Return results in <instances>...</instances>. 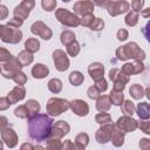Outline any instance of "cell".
<instances>
[{"mask_svg": "<svg viewBox=\"0 0 150 150\" xmlns=\"http://www.w3.org/2000/svg\"><path fill=\"white\" fill-rule=\"evenodd\" d=\"M87 94H88V96H89V98H91V100H96L100 95H101V91L95 87V86H91L89 89H88V91H87Z\"/></svg>", "mask_w": 150, "mask_h": 150, "instance_id": "cell-45", "label": "cell"}, {"mask_svg": "<svg viewBox=\"0 0 150 150\" xmlns=\"http://www.w3.org/2000/svg\"><path fill=\"white\" fill-rule=\"evenodd\" d=\"M144 64L143 61H138V60H134V62H128L125 63L122 68H121V73L130 76V75H136V74H141L144 70Z\"/></svg>", "mask_w": 150, "mask_h": 150, "instance_id": "cell-13", "label": "cell"}, {"mask_svg": "<svg viewBox=\"0 0 150 150\" xmlns=\"http://www.w3.org/2000/svg\"><path fill=\"white\" fill-rule=\"evenodd\" d=\"M14 115L16 117H20V118H28L29 117V111H28V108L25 105H19L15 110H14Z\"/></svg>", "mask_w": 150, "mask_h": 150, "instance_id": "cell-37", "label": "cell"}, {"mask_svg": "<svg viewBox=\"0 0 150 150\" xmlns=\"http://www.w3.org/2000/svg\"><path fill=\"white\" fill-rule=\"evenodd\" d=\"M141 14H142V16H143V18L148 19V18L150 16V8H145V9H144V11H143Z\"/></svg>", "mask_w": 150, "mask_h": 150, "instance_id": "cell-57", "label": "cell"}, {"mask_svg": "<svg viewBox=\"0 0 150 150\" xmlns=\"http://www.w3.org/2000/svg\"><path fill=\"white\" fill-rule=\"evenodd\" d=\"M55 18L59 20V22H61L67 27H76L80 25V18L76 14H73L64 8L56 9Z\"/></svg>", "mask_w": 150, "mask_h": 150, "instance_id": "cell-5", "label": "cell"}, {"mask_svg": "<svg viewBox=\"0 0 150 150\" xmlns=\"http://www.w3.org/2000/svg\"><path fill=\"white\" fill-rule=\"evenodd\" d=\"M11 57H12V54H11L7 49L0 47V62H6V61H8Z\"/></svg>", "mask_w": 150, "mask_h": 150, "instance_id": "cell-48", "label": "cell"}, {"mask_svg": "<svg viewBox=\"0 0 150 150\" xmlns=\"http://www.w3.org/2000/svg\"><path fill=\"white\" fill-rule=\"evenodd\" d=\"M63 2H68V1H70V0H62Z\"/></svg>", "mask_w": 150, "mask_h": 150, "instance_id": "cell-60", "label": "cell"}, {"mask_svg": "<svg viewBox=\"0 0 150 150\" xmlns=\"http://www.w3.org/2000/svg\"><path fill=\"white\" fill-rule=\"evenodd\" d=\"M96 109L101 112H105L110 109L111 107V102H110V98L108 95H100L97 98H96Z\"/></svg>", "mask_w": 150, "mask_h": 150, "instance_id": "cell-21", "label": "cell"}, {"mask_svg": "<svg viewBox=\"0 0 150 150\" xmlns=\"http://www.w3.org/2000/svg\"><path fill=\"white\" fill-rule=\"evenodd\" d=\"M41 5L46 12H52L56 8V0H42Z\"/></svg>", "mask_w": 150, "mask_h": 150, "instance_id": "cell-40", "label": "cell"}, {"mask_svg": "<svg viewBox=\"0 0 150 150\" xmlns=\"http://www.w3.org/2000/svg\"><path fill=\"white\" fill-rule=\"evenodd\" d=\"M1 28H2V25H0V33H1Z\"/></svg>", "mask_w": 150, "mask_h": 150, "instance_id": "cell-61", "label": "cell"}, {"mask_svg": "<svg viewBox=\"0 0 150 150\" xmlns=\"http://www.w3.org/2000/svg\"><path fill=\"white\" fill-rule=\"evenodd\" d=\"M1 149H2V142L0 141V150H1Z\"/></svg>", "mask_w": 150, "mask_h": 150, "instance_id": "cell-59", "label": "cell"}, {"mask_svg": "<svg viewBox=\"0 0 150 150\" xmlns=\"http://www.w3.org/2000/svg\"><path fill=\"white\" fill-rule=\"evenodd\" d=\"M53 60H54V64L56 70L59 71H64L68 69L69 67V59L67 56V54L61 50V49H56L53 53Z\"/></svg>", "mask_w": 150, "mask_h": 150, "instance_id": "cell-11", "label": "cell"}, {"mask_svg": "<svg viewBox=\"0 0 150 150\" xmlns=\"http://www.w3.org/2000/svg\"><path fill=\"white\" fill-rule=\"evenodd\" d=\"M25 95H26V90H25V87L22 84H18L16 87L13 88V90L7 95V98L9 100L11 104L13 103H16L21 100L25 98Z\"/></svg>", "mask_w": 150, "mask_h": 150, "instance_id": "cell-19", "label": "cell"}, {"mask_svg": "<svg viewBox=\"0 0 150 150\" xmlns=\"http://www.w3.org/2000/svg\"><path fill=\"white\" fill-rule=\"evenodd\" d=\"M90 27V29H93V30H101V29H103V27H104V22H103V20L102 19H100V18H95L94 19V21L91 22V25L89 26Z\"/></svg>", "mask_w": 150, "mask_h": 150, "instance_id": "cell-42", "label": "cell"}, {"mask_svg": "<svg viewBox=\"0 0 150 150\" xmlns=\"http://www.w3.org/2000/svg\"><path fill=\"white\" fill-rule=\"evenodd\" d=\"M25 48L26 50H28L29 53H36L40 49V42L38 39L35 38H29L26 42H25Z\"/></svg>", "mask_w": 150, "mask_h": 150, "instance_id": "cell-27", "label": "cell"}, {"mask_svg": "<svg viewBox=\"0 0 150 150\" xmlns=\"http://www.w3.org/2000/svg\"><path fill=\"white\" fill-rule=\"evenodd\" d=\"M0 71H1V67H0Z\"/></svg>", "mask_w": 150, "mask_h": 150, "instance_id": "cell-63", "label": "cell"}, {"mask_svg": "<svg viewBox=\"0 0 150 150\" xmlns=\"http://www.w3.org/2000/svg\"><path fill=\"white\" fill-rule=\"evenodd\" d=\"M16 59L19 60V62L21 63V66L25 67V66H28V64H30V63L33 62L34 56H33L32 53H29L28 50H22V52L19 53V55H18Z\"/></svg>", "mask_w": 150, "mask_h": 150, "instance_id": "cell-25", "label": "cell"}, {"mask_svg": "<svg viewBox=\"0 0 150 150\" xmlns=\"http://www.w3.org/2000/svg\"><path fill=\"white\" fill-rule=\"evenodd\" d=\"M109 0H93V4H95L98 7H105Z\"/></svg>", "mask_w": 150, "mask_h": 150, "instance_id": "cell-56", "label": "cell"}, {"mask_svg": "<svg viewBox=\"0 0 150 150\" xmlns=\"http://www.w3.org/2000/svg\"><path fill=\"white\" fill-rule=\"evenodd\" d=\"M96 82V84H95V87L101 91V93H104L105 90H107V88H108V84H107V81L102 77V79H100V80H97V81H95Z\"/></svg>", "mask_w": 150, "mask_h": 150, "instance_id": "cell-46", "label": "cell"}, {"mask_svg": "<svg viewBox=\"0 0 150 150\" xmlns=\"http://www.w3.org/2000/svg\"><path fill=\"white\" fill-rule=\"evenodd\" d=\"M88 142H89V136L84 132H81L75 137V145L77 149H84L88 145Z\"/></svg>", "mask_w": 150, "mask_h": 150, "instance_id": "cell-29", "label": "cell"}, {"mask_svg": "<svg viewBox=\"0 0 150 150\" xmlns=\"http://www.w3.org/2000/svg\"><path fill=\"white\" fill-rule=\"evenodd\" d=\"M135 112H137V115L141 120H149V117H150V105H149V103L148 102L138 103Z\"/></svg>", "mask_w": 150, "mask_h": 150, "instance_id": "cell-23", "label": "cell"}, {"mask_svg": "<svg viewBox=\"0 0 150 150\" xmlns=\"http://www.w3.org/2000/svg\"><path fill=\"white\" fill-rule=\"evenodd\" d=\"M95 16L93 14H86L82 16V19H80V25L84 26V27H89L91 25V22L94 21Z\"/></svg>", "mask_w": 150, "mask_h": 150, "instance_id": "cell-44", "label": "cell"}, {"mask_svg": "<svg viewBox=\"0 0 150 150\" xmlns=\"http://www.w3.org/2000/svg\"><path fill=\"white\" fill-rule=\"evenodd\" d=\"M83 80H84V76L80 71H71L70 75H69V82L73 86H80V84H82Z\"/></svg>", "mask_w": 150, "mask_h": 150, "instance_id": "cell-32", "label": "cell"}, {"mask_svg": "<svg viewBox=\"0 0 150 150\" xmlns=\"http://www.w3.org/2000/svg\"><path fill=\"white\" fill-rule=\"evenodd\" d=\"M137 128H139L141 131H143L146 135L150 134V122L148 120H142L141 122H137Z\"/></svg>", "mask_w": 150, "mask_h": 150, "instance_id": "cell-43", "label": "cell"}, {"mask_svg": "<svg viewBox=\"0 0 150 150\" xmlns=\"http://www.w3.org/2000/svg\"><path fill=\"white\" fill-rule=\"evenodd\" d=\"M54 120L47 114H36L28 118V135L35 142H43L50 137Z\"/></svg>", "mask_w": 150, "mask_h": 150, "instance_id": "cell-1", "label": "cell"}, {"mask_svg": "<svg viewBox=\"0 0 150 150\" xmlns=\"http://www.w3.org/2000/svg\"><path fill=\"white\" fill-rule=\"evenodd\" d=\"M7 15H8V9H7V7L4 6V5H0V20L6 19Z\"/></svg>", "mask_w": 150, "mask_h": 150, "instance_id": "cell-53", "label": "cell"}, {"mask_svg": "<svg viewBox=\"0 0 150 150\" xmlns=\"http://www.w3.org/2000/svg\"><path fill=\"white\" fill-rule=\"evenodd\" d=\"M144 6V0H132L131 1V8L134 12H139Z\"/></svg>", "mask_w": 150, "mask_h": 150, "instance_id": "cell-47", "label": "cell"}, {"mask_svg": "<svg viewBox=\"0 0 150 150\" xmlns=\"http://www.w3.org/2000/svg\"><path fill=\"white\" fill-rule=\"evenodd\" d=\"M12 80H13L16 84H25L26 81H27V76L25 75V73H22V71L19 70V71H16V73L13 75Z\"/></svg>", "mask_w": 150, "mask_h": 150, "instance_id": "cell-39", "label": "cell"}, {"mask_svg": "<svg viewBox=\"0 0 150 150\" xmlns=\"http://www.w3.org/2000/svg\"><path fill=\"white\" fill-rule=\"evenodd\" d=\"M26 148H28V149H34V146H32L30 144H22V145H21V149H26Z\"/></svg>", "mask_w": 150, "mask_h": 150, "instance_id": "cell-58", "label": "cell"}, {"mask_svg": "<svg viewBox=\"0 0 150 150\" xmlns=\"http://www.w3.org/2000/svg\"><path fill=\"white\" fill-rule=\"evenodd\" d=\"M110 141L112 142V144H114L115 146H121V145H123V143H124V132H123L122 130H120L118 128L115 127Z\"/></svg>", "mask_w": 150, "mask_h": 150, "instance_id": "cell-24", "label": "cell"}, {"mask_svg": "<svg viewBox=\"0 0 150 150\" xmlns=\"http://www.w3.org/2000/svg\"><path fill=\"white\" fill-rule=\"evenodd\" d=\"M95 120L98 124H105V123H110L111 122V116L107 112H100L95 116Z\"/></svg>", "mask_w": 150, "mask_h": 150, "instance_id": "cell-38", "label": "cell"}, {"mask_svg": "<svg viewBox=\"0 0 150 150\" xmlns=\"http://www.w3.org/2000/svg\"><path fill=\"white\" fill-rule=\"evenodd\" d=\"M109 79L114 82V90H117V91H123L125 84L129 82V76L124 75L121 73L120 69L117 68H112L110 71H109Z\"/></svg>", "mask_w": 150, "mask_h": 150, "instance_id": "cell-6", "label": "cell"}, {"mask_svg": "<svg viewBox=\"0 0 150 150\" xmlns=\"http://www.w3.org/2000/svg\"><path fill=\"white\" fill-rule=\"evenodd\" d=\"M47 149H62V144L59 138H47Z\"/></svg>", "mask_w": 150, "mask_h": 150, "instance_id": "cell-41", "label": "cell"}, {"mask_svg": "<svg viewBox=\"0 0 150 150\" xmlns=\"http://www.w3.org/2000/svg\"><path fill=\"white\" fill-rule=\"evenodd\" d=\"M1 137H2V141L6 143V145L8 148H14L18 143V136L15 134V131L12 129V128H6L1 131Z\"/></svg>", "mask_w": 150, "mask_h": 150, "instance_id": "cell-18", "label": "cell"}, {"mask_svg": "<svg viewBox=\"0 0 150 150\" xmlns=\"http://www.w3.org/2000/svg\"><path fill=\"white\" fill-rule=\"evenodd\" d=\"M69 107H70V104L67 100L59 98V97H52L48 100L46 109L49 115L57 116V115H61L62 112H64L67 109H69Z\"/></svg>", "mask_w": 150, "mask_h": 150, "instance_id": "cell-3", "label": "cell"}, {"mask_svg": "<svg viewBox=\"0 0 150 150\" xmlns=\"http://www.w3.org/2000/svg\"><path fill=\"white\" fill-rule=\"evenodd\" d=\"M30 32L40 38H42L43 40H49L53 35V32L50 30L49 27H47L42 21H36L30 27Z\"/></svg>", "mask_w": 150, "mask_h": 150, "instance_id": "cell-14", "label": "cell"}, {"mask_svg": "<svg viewBox=\"0 0 150 150\" xmlns=\"http://www.w3.org/2000/svg\"><path fill=\"white\" fill-rule=\"evenodd\" d=\"M11 105V102L7 97H0V110H5Z\"/></svg>", "mask_w": 150, "mask_h": 150, "instance_id": "cell-52", "label": "cell"}, {"mask_svg": "<svg viewBox=\"0 0 150 150\" xmlns=\"http://www.w3.org/2000/svg\"><path fill=\"white\" fill-rule=\"evenodd\" d=\"M26 107L28 108L29 117H32V116H34V115L39 114V111H40V109H41V107H40L39 102H38V101H35V100H28V101L26 102ZM29 117H28V118H29Z\"/></svg>", "mask_w": 150, "mask_h": 150, "instance_id": "cell-30", "label": "cell"}, {"mask_svg": "<svg viewBox=\"0 0 150 150\" xmlns=\"http://www.w3.org/2000/svg\"><path fill=\"white\" fill-rule=\"evenodd\" d=\"M69 130H70V127H69V124H68L67 122H64V121H59V122H56L55 124H53L50 136L60 139V138L63 137L66 134H68Z\"/></svg>", "mask_w": 150, "mask_h": 150, "instance_id": "cell-16", "label": "cell"}, {"mask_svg": "<svg viewBox=\"0 0 150 150\" xmlns=\"http://www.w3.org/2000/svg\"><path fill=\"white\" fill-rule=\"evenodd\" d=\"M139 148L143 150H149L150 149V139L149 138H142L139 141Z\"/></svg>", "mask_w": 150, "mask_h": 150, "instance_id": "cell-51", "label": "cell"}, {"mask_svg": "<svg viewBox=\"0 0 150 150\" xmlns=\"http://www.w3.org/2000/svg\"><path fill=\"white\" fill-rule=\"evenodd\" d=\"M34 6H35V1L34 0H23L19 6L15 7L13 14H14L15 18L25 20L29 15V13L34 8Z\"/></svg>", "mask_w": 150, "mask_h": 150, "instance_id": "cell-10", "label": "cell"}, {"mask_svg": "<svg viewBox=\"0 0 150 150\" xmlns=\"http://www.w3.org/2000/svg\"><path fill=\"white\" fill-rule=\"evenodd\" d=\"M7 125H8V120H7V117L0 116V132H1L4 129H6Z\"/></svg>", "mask_w": 150, "mask_h": 150, "instance_id": "cell-54", "label": "cell"}, {"mask_svg": "<svg viewBox=\"0 0 150 150\" xmlns=\"http://www.w3.org/2000/svg\"><path fill=\"white\" fill-rule=\"evenodd\" d=\"M121 107H122L123 114H125V115H128V116H132V115L135 114V111H136L135 104H134L131 101H129V100L123 101V103L121 104Z\"/></svg>", "mask_w": 150, "mask_h": 150, "instance_id": "cell-31", "label": "cell"}, {"mask_svg": "<svg viewBox=\"0 0 150 150\" xmlns=\"http://www.w3.org/2000/svg\"><path fill=\"white\" fill-rule=\"evenodd\" d=\"M115 127L118 128L120 130H122L123 132H132L137 129V121L134 120L131 116L124 115L117 120Z\"/></svg>", "mask_w": 150, "mask_h": 150, "instance_id": "cell-9", "label": "cell"}, {"mask_svg": "<svg viewBox=\"0 0 150 150\" xmlns=\"http://www.w3.org/2000/svg\"><path fill=\"white\" fill-rule=\"evenodd\" d=\"M129 93H130V95H131L132 98H135V100H141V98L144 96V88H143L141 84L135 83V84H132V86L130 87Z\"/></svg>", "mask_w": 150, "mask_h": 150, "instance_id": "cell-26", "label": "cell"}, {"mask_svg": "<svg viewBox=\"0 0 150 150\" xmlns=\"http://www.w3.org/2000/svg\"><path fill=\"white\" fill-rule=\"evenodd\" d=\"M21 68H22V66H21V63L19 62V60L15 59V57H11L8 61L5 62V64H4L2 69H1V73H2V76H4V77H6V79H12L13 75H14L16 71H19Z\"/></svg>", "mask_w": 150, "mask_h": 150, "instance_id": "cell-8", "label": "cell"}, {"mask_svg": "<svg viewBox=\"0 0 150 150\" xmlns=\"http://www.w3.org/2000/svg\"><path fill=\"white\" fill-rule=\"evenodd\" d=\"M73 41H75V34L71 30H63L61 33V42L64 46H68Z\"/></svg>", "mask_w": 150, "mask_h": 150, "instance_id": "cell-35", "label": "cell"}, {"mask_svg": "<svg viewBox=\"0 0 150 150\" xmlns=\"http://www.w3.org/2000/svg\"><path fill=\"white\" fill-rule=\"evenodd\" d=\"M48 73H49L48 67L42 64V63H36L32 68V75L35 79H43V77H46L48 75Z\"/></svg>", "mask_w": 150, "mask_h": 150, "instance_id": "cell-22", "label": "cell"}, {"mask_svg": "<svg viewBox=\"0 0 150 150\" xmlns=\"http://www.w3.org/2000/svg\"><path fill=\"white\" fill-rule=\"evenodd\" d=\"M22 23H23V20H21V19H19V18H15V16H14L13 19H11V20L7 22L8 26L14 27V28H19V27H21Z\"/></svg>", "mask_w": 150, "mask_h": 150, "instance_id": "cell-49", "label": "cell"}, {"mask_svg": "<svg viewBox=\"0 0 150 150\" xmlns=\"http://www.w3.org/2000/svg\"><path fill=\"white\" fill-rule=\"evenodd\" d=\"M69 104H70L69 108H71L74 114L77 116H86L89 112V105L83 100H74L69 102Z\"/></svg>", "mask_w": 150, "mask_h": 150, "instance_id": "cell-17", "label": "cell"}, {"mask_svg": "<svg viewBox=\"0 0 150 150\" xmlns=\"http://www.w3.org/2000/svg\"><path fill=\"white\" fill-rule=\"evenodd\" d=\"M62 149H66V150H67V149H76V145H75V144H73V143H71V141H69V139H68V141H66V142L63 143Z\"/></svg>", "mask_w": 150, "mask_h": 150, "instance_id": "cell-55", "label": "cell"}, {"mask_svg": "<svg viewBox=\"0 0 150 150\" xmlns=\"http://www.w3.org/2000/svg\"><path fill=\"white\" fill-rule=\"evenodd\" d=\"M48 89L54 94H59L62 90V82L59 79H52L48 82Z\"/></svg>", "mask_w": 150, "mask_h": 150, "instance_id": "cell-33", "label": "cell"}, {"mask_svg": "<svg viewBox=\"0 0 150 150\" xmlns=\"http://www.w3.org/2000/svg\"><path fill=\"white\" fill-rule=\"evenodd\" d=\"M67 53L70 55V56H76L79 53H80V45L79 42L75 40L73 42H70L68 46H67Z\"/></svg>", "mask_w": 150, "mask_h": 150, "instance_id": "cell-36", "label": "cell"}, {"mask_svg": "<svg viewBox=\"0 0 150 150\" xmlns=\"http://www.w3.org/2000/svg\"><path fill=\"white\" fill-rule=\"evenodd\" d=\"M107 9L108 13L111 16H116L120 14H123L130 9V5L125 0H118V1H108L107 4Z\"/></svg>", "mask_w": 150, "mask_h": 150, "instance_id": "cell-7", "label": "cell"}, {"mask_svg": "<svg viewBox=\"0 0 150 150\" xmlns=\"http://www.w3.org/2000/svg\"><path fill=\"white\" fill-rule=\"evenodd\" d=\"M116 56L121 61H125L129 59L143 61L145 59V53L142 50L136 42H129L125 46L118 47L116 50Z\"/></svg>", "mask_w": 150, "mask_h": 150, "instance_id": "cell-2", "label": "cell"}, {"mask_svg": "<svg viewBox=\"0 0 150 150\" xmlns=\"http://www.w3.org/2000/svg\"><path fill=\"white\" fill-rule=\"evenodd\" d=\"M112 1H118V0H112Z\"/></svg>", "mask_w": 150, "mask_h": 150, "instance_id": "cell-62", "label": "cell"}, {"mask_svg": "<svg viewBox=\"0 0 150 150\" xmlns=\"http://www.w3.org/2000/svg\"><path fill=\"white\" fill-rule=\"evenodd\" d=\"M88 73L90 75V77L94 80V81H97L103 77V74H104V67L102 63L100 62H94L91 63L89 67H88Z\"/></svg>", "mask_w": 150, "mask_h": 150, "instance_id": "cell-20", "label": "cell"}, {"mask_svg": "<svg viewBox=\"0 0 150 150\" xmlns=\"http://www.w3.org/2000/svg\"><path fill=\"white\" fill-rule=\"evenodd\" d=\"M109 98H110V102L114 104V105H121L124 101V95H123V91H117V90H111L110 95H109Z\"/></svg>", "mask_w": 150, "mask_h": 150, "instance_id": "cell-28", "label": "cell"}, {"mask_svg": "<svg viewBox=\"0 0 150 150\" xmlns=\"http://www.w3.org/2000/svg\"><path fill=\"white\" fill-rule=\"evenodd\" d=\"M116 35H117V39H118L120 41H125V40L128 39V36H129V33H128L127 29L122 28V29H120V30L117 32Z\"/></svg>", "mask_w": 150, "mask_h": 150, "instance_id": "cell-50", "label": "cell"}, {"mask_svg": "<svg viewBox=\"0 0 150 150\" xmlns=\"http://www.w3.org/2000/svg\"><path fill=\"white\" fill-rule=\"evenodd\" d=\"M0 38L6 43H13V45H15V43H18V42L21 41L22 33H21V30L19 28H14V27H11L8 25H6V26L2 25Z\"/></svg>", "mask_w": 150, "mask_h": 150, "instance_id": "cell-4", "label": "cell"}, {"mask_svg": "<svg viewBox=\"0 0 150 150\" xmlns=\"http://www.w3.org/2000/svg\"><path fill=\"white\" fill-rule=\"evenodd\" d=\"M74 12L76 15H86V14H91L94 11V4L89 0H82V1H77L75 2L74 7H73Z\"/></svg>", "mask_w": 150, "mask_h": 150, "instance_id": "cell-15", "label": "cell"}, {"mask_svg": "<svg viewBox=\"0 0 150 150\" xmlns=\"http://www.w3.org/2000/svg\"><path fill=\"white\" fill-rule=\"evenodd\" d=\"M138 13L137 12H134V11H131V12H129L128 14H127V16H125V23L128 25V26H130V27H134V26H136L137 25V22H138Z\"/></svg>", "mask_w": 150, "mask_h": 150, "instance_id": "cell-34", "label": "cell"}, {"mask_svg": "<svg viewBox=\"0 0 150 150\" xmlns=\"http://www.w3.org/2000/svg\"><path fill=\"white\" fill-rule=\"evenodd\" d=\"M114 128H115V125L111 124V123L102 124V127L96 131V135H95L96 141L98 143H107V142H109L111 139Z\"/></svg>", "mask_w": 150, "mask_h": 150, "instance_id": "cell-12", "label": "cell"}]
</instances>
